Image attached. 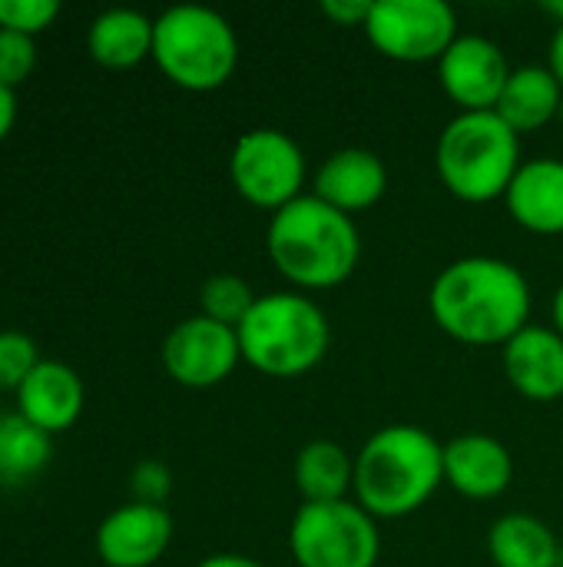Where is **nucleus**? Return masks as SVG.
<instances>
[{"mask_svg": "<svg viewBox=\"0 0 563 567\" xmlns=\"http://www.w3.org/2000/svg\"><path fill=\"white\" fill-rule=\"evenodd\" d=\"M53 445L43 429L20 412L0 415V485H23L50 465Z\"/></svg>", "mask_w": 563, "mask_h": 567, "instance_id": "4be33fe9", "label": "nucleus"}, {"mask_svg": "<svg viewBox=\"0 0 563 567\" xmlns=\"http://www.w3.org/2000/svg\"><path fill=\"white\" fill-rule=\"evenodd\" d=\"M153 60L176 86L209 93L229 83L239 66L232 23L202 3H176L153 23Z\"/></svg>", "mask_w": 563, "mask_h": 567, "instance_id": "423d86ee", "label": "nucleus"}, {"mask_svg": "<svg viewBox=\"0 0 563 567\" xmlns=\"http://www.w3.org/2000/svg\"><path fill=\"white\" fill-rule=\"evenodd\" d=\"M153 23L143 10L110 7L86 30V50L100 66L129 70L153 56Z\"/></svg>", "mask_w": 563, "mask_h": 567, "instance_id": "a211bd4d", "label": "nucleus"}, {"mask_svg": "<svg viewBox=\"0 0 563 567\" xmlns=\"http://www.w3.org/2000/svg\"><path fill=\"white\" fill-rule=\"evenodd\" d=\"M242 362L269 379L309 375L332 346V329L315 299L305 292L259 296L236 329Z\"/></svg>", "mask_w": 563, "mask_h": 567, "instance_id": "20e7f679", "label": "nucleus"}, {"mask_svg": "<svg viewBox=\"0 0 563 567\" xmlns=\"http://www.w3.org/2000/svg\"><path fill=\"white\" fill-rule=\"evenodd\" d=\"M37 365V342L27 332H0V389H20Z\"/></svg>", "mask_w": 563, "mask_h": 567, "instance_id": "b1692460", "label": "nucleus"}, {"mask_svg": "<svg viewBox=\"0 0 563 567\" xmlns=\"http://www.w3.org/2000/svg\"><path fill=\"white\" fill-rule=\"evenodd\" d=\"M504 375L531 402L563 399V336L554 326H528L504 346Z\"/></svg>", "mask_w": 563, "mask_h": 567, "instance_id": "2eb2a0df", "label": "nucleus"}, {"mask_svg": "<svg viewBox=\"0 0 563 567\" xmlns=\"http://www.w3.org/2000/svg\"><path fill=\"white\" fill-rule=\"evenodd\" d=\"M431 319L461 346H508L531 322L528 276L498 256L448 262L428 289Z\"/></svg>", "mask_w": 563, "mask_h": 567, "instance_id": "f257e3e1", "label": "nucleus"}, {"mask_svg": "<svg viewBox=\"0 0 563 567\" xmlns=\"http://www.w3.org/2000/svg\"><path fill=\"white\" fill-rule=\"evenodd\" d=\"M265 252L279 276L295 289L322 292L352 279L362 259V236L352 216L305 193L285 209L272 213Z\"/></svg>", "mask_w": 563, "mask_h": 567, "instance_id": "7ed1b4c3", "label": "nucleus"}, {"mask_svg": "<svg viewBox=\"0 0 563 567\" xmlns=\"http://www.w3.org/2000/svg\"><path fill=\"white\" fill-rule=\"evenodd\" d=\"M242 362L236 329L206 319L202 312L183 319L163 339V369L186 389H212L226 382Z\"/></svg>", "mask_w": 563, "mask_h": 567, "instance_id": "9d476101", "label": "nucleus"}, {"mask_svg": "<svg viewBox=\"0 0 563 567\" xmlns=\"http://www.w3.org/2000/svg\"><path fill=\"white\" fill-rule=\"evenodd\" d=\"M173 488V478H169V468L159 465V462H139L136 472H133V492H136V502L143 505H163L166 495Z\"/></svg>", "mask_w": 563, "mask_h": 567, "instance_id": "bb28decb", "label": "nucleus"}, {"mask_svg": "<svg viewBox=\"0 0 563 567\" xmlns=\"http://www.w3.org/2000/svg\"><path fill=\"white\" fill-rule=\"evenodd\" d=\"M17 412L43 429L46 435L66 432L83 412V382L80 375L56 359H40V365L17 389Z\"/></svg>", "mask_w": 563, "mask_h": 567, "instance_id": "f3484780", "label": "nucleus"}, {"mask_svg": "<svg viewBox=\"0 0 563 567\" xmlns=\"http://www.w3.org/2000/svg\"><path fill=\"white\" fill-rule=\"evenodd\" d=\"M372 3L375 0H322L319 10L322 17H329L335 27H362L368 23V13H372Z\"/></svg>", "mask_w": 563, "mask_h": 567, "instance_id": "cd10ccee", "label": "nucleus"}, {"mask_svg": "<svg viewBox=\"0 0 563 567\" xmlns=\"http://www.w3.org/2000/svg\"><path fill=\"white\" fill-rule=\"evenodd\" d=\"M229 179L249 206L279 213L305 196V153L285 130L256 126L236 140L229 153Z\"/></svg>", "mask_w": 563, "mask_h": 567, "instance_id": "6e6552de", "label": "nucleus"}, {"mask_svg": "<svg viewBox=\"0 0 563 567\" xmlns=\"http://www.w3.org/2000/svg\"><path fill=\"white\" fill-rule=\"evenodd\" d=\"M521 163V136L494 110L451 116L435 146L438 179L455 199L475 206L504 199Z\"/></svg>", "mask_w": 563, "mask_h": 567, "instance_id": "39448f33", "label": "nucleus"}, {"mask_svg": "<svg viewBox=\"0 0 563 567\" xmlns=\"http://www.w3.org/2000/svg\"><path fill=\"white\" fill-rule=\"evenodd\" d=\"M511 73L508 53L481 33H461L438 60V83L458 113L494 110Z\"/></svg>", "mask_w": 563, "mask_h": 567, "instance_id": "9b49d317", "label": "nucleus"}, {"mask_svg": "<svg viewBox=\"0 0 563 567\" xmlns=\"http://www.w3.org/2000/svg\"><path fill=\"white\" fill-rule=\"evenodd\" d=\"M388 193V169L378 153L365 146L335 150L312 179V196L329 203L332 209L355 216L382 203Z\"/></svg>", "mask_w": 563, "mask_h": 567, "instance_id": "ddd939ff", "label": "nucleus"}, {"mask_svg": "<svg viewBox=\"0 0 563 567\" xmlns=\"http://www.w3.org/2000/svg\"><path fill=\"white\" fill-rule=\"evenodd\" d=\"M256 299L259 296L252 292V286L242 276H232V272H216L199 289L202 316L212 319V322H222L229 329H239L242 326V319L252 312Z\"/></svg>", "mask_w": 563, "mask_h": 567, "instance_id": "5701e85b", "label": "nucleus"}, {"mask_svg": "<svg viewBox=\"0 0 563 567\" xmlns=\"http://www.w3.org/2000/svg\"><path fill=\"white\" fill-rule=\"evenodd\" d=\"M173 542V518L163 505L129 502L110 512L96 528V555L106 567L156 565Z\"/></svg>", "mask_w": 563, "mask_h": 567, "instance_id": "f8f14e48", "label": "nucleus"}, {"mask_svg": "<svg viewBox=\"0 0 563 567\" xmlns=\"http://www.w3.org/2000/svg\"><path fill=\"white\" fill-rule=\"evenodd\" d=\"M365 37L388 60L438 63L461 33L445 0H375Z\"/></svg>", "mask_w": 563, "mask_h": 567, "instance_id": "1a4fd4ad", "label": "nucleus"}, {"mask_svg": "<svg viewBox=\"0 0 563 567\" xmlns=\"http://www.w3.org/2000/svg\"><path fill=\"white\" fill-rule=\"evenodd\" d=\"M563 86L548 66H518L494 106V113L518 133H534L548 126L561 110Z\"/></svg>", "mask_w": 563, "mask_h": 567, "instance_id": "6ab92c4d", "label": "nucleus"}, {"mask_svg": "<svg viewBox=\"0 0 563 567\" xmlns=\"http://www.w3.org/2000/svg\"><path fill=\"white\" fill-rule=\"evenodd\" d=\"M441 485L445 445L421 425H385L355 455L352 495L375 522L421 512Z\"/></svg>", "mask_w": 563, "mask_h": 567, "instance_id": "f03ea898", "label": "nucleus"}, {"mask_svg": "<svg viewBox=\"0 0 563 567\" xmlns=\"http://www.w3.org/2000/svg\"><path fill=\"white\" fill-rule=\"evenodd\" d=\"M504 203L521 229L534 236H563V159H524Z\"/></svg>", "mask_w": 563, "mask_h": 567, "instance_id": "dca6fc26", "label": "nucleus"}, {"mask_svg": "<svg viewBox=\"0 0 563 567\" xmlns=\"http://www.w3.org/2000/svg\"><path fill=\"white\" fill-rule=\"evenodd\" d=\"M37 66V43L27 33L0 27V86L17 90Z\"/></svg>", "mask_w": 563, "mask_h": 567, "instance_id": "393cba45", "label": "nucleus"}, {"mask_svg": "<svg viewBox=\"0 0 563 567\" xmlns=\"http://www.w3.org/2000/svg\"><path fill=\"white\" fill-rule=\"evenodd\" d=\"M196 567H265L256 558H246V555H209L206 561H199Z\"/></svg>", "mask_w": 563, "mask_h": 567, "instance_id": "7c9ffc66", "label": "nucleus"}, {"mask_svg": "<svg viewBox=\"0 0 563 567\" xmlns=\"http://www.w3.org/2000/svg\"><path fill=\"white\" fill-rule=\"evenodd\" d=\"M295 488L302 502H345L355 488V458L338 442L315 439L295 455Z\"/></svg>", "mask_w": 563, "mask_h": 567, "instance_id": "412c9836", "label": "nucleus"}, {"mask_svg": "<svg viewBox=\"0 0 563 567\" xmlns=\"http://www.w3.org/2000/svg\"><path fill=\"white\" fill-rule=\"evenodd\" d=\"M514 482V458L494 435L468 432L445 445V485L471 502H491Z\"/></svg>", "mask_w": 563, "mask_h": 567, "instance_id": "4468645a", "label": "nucleus"}, {"mask_svg": "<svg viewBox=\"0 0 563 567\" xmlns=\"http://www.w3.org/2000/svg\"><path fill=\"white\" fill-rule=\"evenodd\" d=\"M13 120H17V93L10 86H0V140L10 133Z\"/></svg>", "mask_w": 563, "mask_h": 567, "instance_id": "c85d7f7f", "label": "nucleus"}, {"mask_svg": "<svg viewBox=\"0 0 563 567\" xmlns=\"http://www.w3.org/2000/svg\"><path fill=\"white\" fill-rule=\"evenodd\" d=\"M60 17V0H0V27L37 37Z\"/></svg>", "mask_w": 563, "mask_h": 567, "instance_id": "a878e982", "label": "nucleus"}, {"mask_svg": "<svg viewBox=\"0 0 563 567\" xmlns=\"http://www.w3.org/2000/svg\"><path fill=\"white\" fill-rule=\"evenodd\" d=\"M488 555L498 567H561L554 532L524 512L501 515L488 532Z\"/></svg>", "mask_w": 563, "mask_h": 567, "instance_id": "aec40b11", "label": "nucleus"}, {"mask_svg": "<svg viewBox=\"0 0 563 567\" xmlns=\"http://www.w3.org/2000/svg\"><path fill=\"white\" fill-rule=\"evenodd\" d=\"M548 70L554 73V80L563 86V23H557L551 47H548Z\"/></svg>", "mask_w": 563, "mask_h": 567, "instance_id": "c756f323", "label": "nucleus"}, {"mask_svg": "<svg viewBox=\"0 0 563 567\" xmlns=\"http://www.w3.org/2000/svg\"><path fill=\"white\" fill-rule=\"evenodd\" d=\"M544 10H548L551 17H557V23H563V0H548Z\"/></svg>", "mask_w": 563, "mask_h": 567, "instance_id": "473e14b6", "label": "nucleus"}, {"mask_svg": "<svg viewBox=\"0 0 563 567\" xmlns=\"http://www.w3.org/2000/svg\"><path fill=\"white\" fill-rule=\"evenodd\" d=\"M561 567H563V565H561Z\"/></svg>", "mask_w": 563, "mask_h": 567, "instance_id": "72a5a7b5", "label": "nucleus"}, {"mask_svg": "<svg viewBox=\"0 0 563 567\" xmlns=\"http://www.w3.org/2000/svg\"><path fill=\"white\" fill-rule=\"evenodd\" d=\"M289 551L299 567H375L378 522L355 502H302L289 525Z\"/></svg>", "mask_w": 563, "mask_h": 567, "instance_id": "0eeeda50", "label": "nucleus"}, {"mask_svg": "<svg viewBox=\"0 0 563 567\" xmlns=\"http://www.w3.org/2000/svg\"><path fill=\"white\" fill-rule=\"evenodd\" d=\"M551 319H554V329L563 336V282L561 289L554 292V302H551Z\"/></svg>", "mask_w": 563, "mask_h": 567, "instance_id": "2f4dec72", "label": "nucleus"}]
</instances>
